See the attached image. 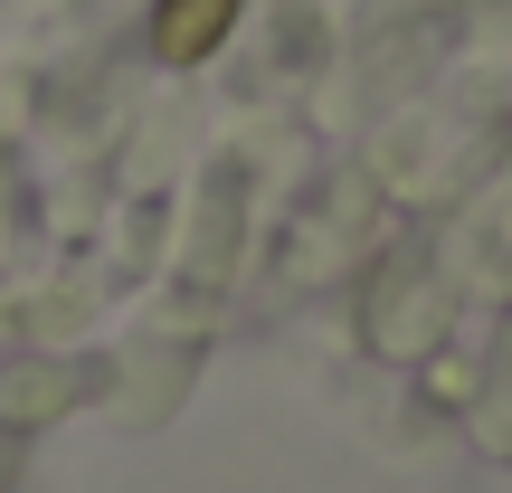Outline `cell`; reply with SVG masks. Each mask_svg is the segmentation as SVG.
I'll list each match as a JSON object with an SVG mask.
<instances>
[{"mask_svg": "<svg viewBox=\"0 0 512 493\" xmlns=\"http://www.w3.org/2000/svg\"><path fill=\"white\" fill-rule=\"evenodd\" d=\"M228 29H238V0H162V10H152V48H162L171 67L209 57Z\"/></svg>", "mask_w": 512, "mask_h": 493, "instance_id": "1", "label": "cell"}]
</instances>
